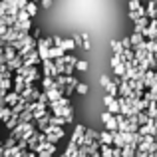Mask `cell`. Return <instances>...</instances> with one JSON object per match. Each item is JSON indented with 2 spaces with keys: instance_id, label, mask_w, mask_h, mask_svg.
<instances>
[{
  "instance_id": "cell-1",
  "label": "cell",
  "mask_w": 157,
  "mask_h": 157,
  "mask_svg": "<svg viewBox=\"0 0 157 157\" xmlns=\"http://www.w3.org/2000/svg\"><path fill=\"white\" fill-rule=\"evenodd\" d=\"M42 72H44V78H58V76H60L56 62H52V60L42 62Z\"/></svg>"
},
{
  "instance_id": "cell-2",
  "label": "cell",
  "mask_w": 157,
  "mask_h": 157,
  "mask_svg": "<svg viewBox=\"0 0 157 157\" xmlns=\"http://www.w3.org/2000/svg\"><path fill=\"white\" fill-rule=\"evenodd\" d=\"M24 90H26V78L20 76V74H14V88H12V92L22 94Z\"/></svg>"
},
{
  "instance_id": "cell-3",
  "label": "cell",
  "mask_w": 157,
  "mask_h": 157,
  "mask_svg": "<svg viewBox=\"0 0 157 157\" xmlns=\"http://www.w3.org/2000/svg\"><path fill=\"white\" fill-rule=\"evenodd\" d=\"M36 80H40V68H38V66H34V68L28 70V74H26V86H34Z\"/></svg>"
},
{
  "instance_id": "cell-4",
  "label": "cell",
  "mask_w": 157,
  "mask_h": 157,
  "mask_svg": "<svg viewBox=\"0 0 157 157\" xmlns=\"http://www.w3.org/2000/svg\"><path fill=\"white\" fill-rule=\"evenodd\" d=\"M20 94H16V92H8L6 94V100H4V104H6L8 107H14V105H18L20 104Z\"/></svg>"
},
{
  "instance_id": "cell-5",
  "label": "cell",
  "mask_w": 157,
  "mask_h": 157,
  "mask_svg": "<svg viewBox=\"0 0 157 157\" xmlns=\"http://www.w3.org/2000/svg\"><path fill=\"white\" fill-rule=\"evenodd\" d=\"M113 139H115V133H111V131H101L100 133V143L101 145H111L113 147Z\"/></svg>"
},
{
  "instance_id": "cell-6",
  "label": "cell",
  "mask_w": 157,
  "mask_h": 157,
  "mask_svg": "<svg viewBox=\"0 0 157 157\" xmlns=\"http://www.w3.org/2000/svg\"><path fill=\"white\" fill-rule=\"evenodd\" d=\"M149 24H151V18H149V16H145V18L137 20V22L133 24V32H139V34H143V30H145Z\"/></svg>"
},
{
  "instance_id": "cell-7",
  "label": "cell",
  "mask_w": 157,
  "mask_h": 157,
  "mask_svg": "<svg viewBox=\"0 0 157 157\" xmlns=\"http://www.w3.org/2000/svg\"><path fill=\"white\" fill-rule=\"evenodd\" d=\"M18 56V52H16V48L12 46V44H6V46H4V60H6V64L10 60H14V58Z\"/></svg>"
},
{
  "instance_id": "cell-8",
  "label": "cell",
  "mask_w": 157,
  "mask_h": 157,
  "mask_svg": "<svg viewBox=\"0 0 157 157\" xmlns=\"http://www.w3.org/2000/svg\"><path fill=\"white\" fill-rule=\"evenodd\" d=\"M42 88H44V92H50V90H58L56 78H42Z\"/></svg>"
},
{
  "instance_id": "cell-9",
  "label": "cell",
  "mask_w": 157,
  "mask_h": 157,
  "mask_svg": "<svg viewBox=\"0 0 157 157\" xmlns=\"http://www.w3.org/2000/svg\"><path fill=\"white\" fill-rule=\"evenodd\" d=\"M60 48H62L64 52H72V50H76V48H78V44L74 42V38H68V40H62Z\"/></svg>"
},
{
  "instance_id": "cell-10",
  "label": "cell",
  "mask_w": 157,
  "mask_h": 157,
  "mask_svg": "<svg viewBox=\"0 0 157 157\" xmlns=\"http://www.w3.org/2000/svg\"><path fill=\"white\" fill-rule=\"evenodd\" d=\"M129 38H131V44H133V48L141 46V44L145 42V38H143V34H139V32H133V34H131Z\"/></svg>"
},
{
  "instance_id": "cell-11",
  "label": "cell",
  "mask_w": 157,
  "mask_h": 157,
  "mask_svg": "<svg viewBox=\"0 0 157 157\" xmlns=\"http://www.w3.org/2000/svg\"><path fill=\"white\" fill-rule=\"evenodd\" d=\"M147 16L151 20H157V2H147Z\"/></svg>"
},
{
  "instance_id": "cell-12",
  "label": "cell",
  "mask_w": 157,
  "mask_h": 157,
  "mask_svg": "<svg viewBox=\"0 0 157 157\" xmlns=\"http://www.w3.org/2000/svg\"><path fill=\"white\" fill-rule=\"evenodd\" d=\"M121 58H123V62H135V50L133 48H127V50H123V54H121Z\"/></svg>"
},
{
  "instance_id": "cell-13",
  "label": "cell",
  "mask_w": 157,
  "mask_h": 157,
  "mask_svg": "<svg viewBox=\"0 0 157 157\" xmlns=\"http://www.w3.org/2000/svg\"><path fill=\"white\" fill-rule=\"evenodd\" d=\"M111 50H113V54H119V56H121L123 50H125L123 44H121V40H111Z\"/></svg>"
},
{
  "instance_id": "cell-14",
  "label": "cell",
  "mask_w": 157,
  "mask_h": 157,
  "mask_svg": "<svg viewBox=\"0 0 157 157\" xmlns=\"http://www.w3.org/2000/svg\"><path fill=\"white\" fill-rule=\"evenodd\" d=\"M26 12H28L30 16H36V12H38V4L30 0V2H28V6H26Z\"/></svg>"
},
{
  "instance_id": "cell-15",
  "label": "cell",
  "mask_w": 157,
  "mask_h": 157,
  "mask_svg": "<svg viewBox=\"0 0 157 157\" xmlns=\"http://www.w3.org/2000/svg\"><path fill=\"white\" fill-rule=\"evenodd\" d=\"M123 64V58L119 56V54H113L111 56V68H115V66H121Z\"/></svg>"
},
{
  "instance_id": "cell-16",
  "label": "cell",
  "mask_w": 157,
  "mask_h": 157,
  "mask_svg": "<svg viewBox=\"0 0 157 157\" xmlns=\"http://www.w3.org/2000/svg\"><path fill=\"white\" fill-rule=\"evenodd\" d=\"M141 8V0H129V10L131 12H137Z\"/></svg>"
},
{
  "instance_id": "cell-17",
  "label": "cell",
  "mask_w": 157,
  "mask_h": 157,
  "mask_svg": "<svg viewBox=\"0 0 157 157\" xmlns=\"http://www.w3.org/2000/svg\"><path fill=\"white\" fill-rule=\"evenodd\" d=\"M30 18H32V16L28 14L26 10H20V12H18V22H28Z\"/></svg>"
},
{
  "instance_id": "cell-18",
  "label": "cell",
  "mask_w": 157,
  "mask_h": 157,
  "mask_svg": "<svg viewBox=\"0 0 157 157\" xmlns=\"http://www.w3.org/2000/svg\"><path fill=\"white\" fill-rule=\"evenodd\" d=\"M76 70H78V72H86V70H88V62H86V60H78Z\"/></svg>"
},
{
  "instance_id": "cell-19",
  "label": "cell",
  "mask_w": 157,
  "mask_h": 157,
  "mask_svg": "<svg viewBox=\"0 0 157 157\" xmlns=\"http://www.w3.org/2000/svg\"><path fill=\"white\" fill-rule=\"evenodd\" d=\"M115 100H117L115 96H109V94H105V96H104V104H105V107H109V105L113 104Z\"/></svg>"
},
{
  "instance_id": "cell-20",
  "label": "cell",
  "mask_w": 157,
  "mask_h": 157,
  "mask_svg": "<svg viewBox=\"0 0 157 157\" xmlns=\"http://www.w3.org/2000/svg\"><path fill=\"white\" fill-rule=\"evenodd\" d=\"M76 92L80 94V96H86V94H88V86L80 82V84H78V88H76Z\"/></svg>"
},
{
  "instance_id": "cell-21",
  "label": "cell",
  "mask_w": 157,
  "mask_h": 157,
  "mask_svg": "<svg viewBox=\"0 0 157 157\" xmlns=\"http://www.w3.org/2000/svg\"><path fill=\"white\" fill-rule=\"evenodd\" d=\"M113 117H115V115H111V113H109V111H107V109H105V111H104V113H101V121H104V125H105V123H107V121H111V119H113Z\"/></svg>"
},
{
  "instance_id": "cell-22",
  "label": "cell",
  "mask_w": 157,
  "mask_h": 157,
  "mask_svg": "<svg viewBox=\"0 0 157 157\" xmlns=\"http://www.w3.org/2000/svg\"><path fill=\"white\" fill-rule=\"evenodd\" d=\"M127 16H129V20H131V22H133V24H135V22H137V20H141V16H139V14H137V12H131V10H129V12H127Z\"/></svg>"
},
{
  "instance_id": "cell-23",
  "label": "cell",
  "mask_w": 157,
  "mask_h": 157,
  "mask_svg": "<svg viewBox=\"0 0 157 157\" xmlns=\"http://www.w3.org/2000/svg\"><path fill=\"white\" fill-rule=\"evenodd\" d=\"M121 44H123V48H125V50H127V48H133V44H131V38H123Z\"/></svg>"
},
{
  "instance_id": "cell-24",
  "label": "cell",
  "mask_w": 157,
  "mask_h": 157,
  "mask_svg": "<svg viewBox=\"0 0 157 157\" xmlns=\"http://www.w3.org/2000/svg\"><path fill=\"white\" fill-rule=\"evenodd\" d=\"M109 82H111V80H109L107 76H101V78H100V84H101V88H107V84H109Z\"/></svg>"
},
{
  "instance_id": "cell-25",
  "label": "cell",
  "mask_w": 157,
  "mask_h": 157,
  "mask_svg": "<svg viewBox=\"0 0 157 157\" xmlns=\"http://www.w3.org/2000/svg\"><path fill=\"white\" fill-rule=\"evenodd\" d=\"M84 50H92V44H90V40H84Z\"/></svg>"
},
{
  "instance_id": "cell-26",
  "label": "cell",
  "mask_w": 157,
  "mask_h": 157,
  "mask_svg": "<svg viewBox=\"0 0 157 157\" xmlns=\"http://www.w3.org/2000/svg\"><path fill=\"white\" fill-rule=\"evenodd\" d=\"M42 6L44 8H50L52 6V0H42Z\"/></svg>"
},
{
  "instance_id": "cell-27",
  "label": "cell",
  "mask_w": 157,
  "mask_h": 157,
  "mask_svg": "<svg viewBox=\"0 0 157 157\" xmlns=\"http://www.w3.org/2000/svg\"><path fill=\"white\" fill-rule=\"evenodd\" d=\"M38 157H52V153H50V151H42Z\"/></svg>"
}]
</instances>
